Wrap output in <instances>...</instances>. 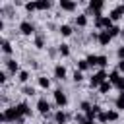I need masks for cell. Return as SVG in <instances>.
I'll list each match as a JSON object with an SVG mask.
<instances>
[{
  "label": "cell",
  "instance_id": "1",
  "mask_svg": "<svg viewBox=\"0 0 124 124\" xmlns=\"http://www.w3.org/2000/svg\"><path fill=\"white\" fill-rule=\"evenodd\" d=\"M17 118H21V116H19V112H17L16 107H10V108H6V110L0 114V120H2V122H16Z\"/></svg>",
  "mask_w": 124,
  "mask_h": 124
},
{
  "label": "cell",
  "instance_id": "2",
  "mask_svg": "<svg viewBox=\"0 0 124 124\" xmlns=\"http://www.w3.org/2000/svg\"><path fill=\"white\" fill-rule=\"evenodd\" d=\"M107 78H108L107 72H105V70H99L97 74H93V76L89 78V85H91V87H99L103 81H107Z\"/></svg>",
  "mask_w": 124,
  "mask_h": 124
},
{
  "label": "cell",
  "instance_id": "3",
  "mask_svg": "<svg viewBox=\"0 0 124 124\" xmlns=\"http://www.w3.org/2000/svg\"><path fill=\"white\" fill-rule=\"evenodd\" d=\"M54 103H56L58 107H66V105H68V97H66V93H64L62 89H56V91H54Z\"/></svg>",
  "mask_w": 124,
  "mask_h": 124
},
{
  "label": "cell",
  "instance_id": "4",
  "mask_svg": "<svg viewBox=\"0 0 124 124\" xmlns=\"http://www.w3.org/2000/svg\"><path fill=\"white\" fill-rule=\"evenodd\" d=\"M108 17H110L112 21H118V19H122V17H124V4H120V6L112 8V10H110V14H108Z\"/></svg>",
  "mask_w": 124,
  "mask_h": 124
},
{
  "label": "cell",
  "instance_id": "5",
  "mask_svg": "<svg viewBox=\"0 0 124 124\" xmlns=\"http://www.w3.org/2000/svg\"><path fill=\"white\" fill-rule=\"evenodd\" d=\"M37 110H39L41 114H45V116H46V114H48V110H50V103H48L45 97H41V99L37 101Z\"/></svg>",
  "mask_w": 124,
  "mask_h": 124
},
{
  "label": "cell",
  "instance_id": "6",
  "mask_svg": "<svg viewBox=\"0 0 124 124\" xmlns=\"http://www.w3.org/2000/svg\"><path fill=\"white\" fill-rule=\"evenodd\" d=\"M19 31H21L23 35H27V37H29V35H33V33H35V25H33L31 21H21V23H19Z\"/></svg>",
  "mask_w": 124,
  "mask_h": 124
},
{
  "label": "cell",
  "instance_id": "7",
  "mask_svg": "<svg viewBox=\"0 0 124 124\" xmlns=\"http://www.w3.org/2000/svg\"><path fill=\"white\" fill-rule=\"evenodd\" d=\"M6 68H8V72L12 74V76H16V72L19 74L21 70H19V64L14 60V58H10V60H6Z\"/></svg>",
  "mask_w": 124,
  "mask_h": 124
},
{
  "label": "cell",
  "instance_id": "8",
  "mask_svg": "<svg viewBox=\"0 0 124 124\" xmlns=\"http://www.w3.org/2000/svg\"><path fill=\"white\" fill-rule=\"evenodd\" d=\"M58 6H60V10H64V12H74L78 4H76V2H72V0H60V4H58Z\"/></svg>",
  "mask_w": 124,
  "mask_h": 124
},
{
  "label": "cell",
  "instance_id": "9",
  "mask_svg": "<svg viewBox=\"0 0 124 124\" xmlns=\"http://www.w3.org/2000/svg\"><path fill=\"white\" fill-rule=\"evenodd\" d=\"M103 6H105V4H103L101 0H91V2H89V10L93 12V16H95V14H101Z\"/></svg>",
  "mask_w": 124,
  "mask_h": 124
},
{
  "label": "cell",
  "instance_id": "10",
  "mask_svg": "<svg viewBox=\"0 0 124 124\" xmlns=\"http://www.w3.org/2000/svg\"><path fill=\"white\" fill-rule=\"evenodd\" d=\"M66 74H68V72H66V68H64L62 64H56V66H54V78H56V79H66Z\"/></svg>",
  "mask_w": 124,
  "mask_h": 124
},
{
  "label": "cell",
  "instance_id": "11",
  "mask_svg": "<svg viewBox=\"0 0 124 124\" xmlns=\"http://www.w3.org/2000/svg\"><path fill=\"white\" fill-rule=\"evenodd\" d=\"M68 122V114L64 110H56L54 112V124H66Z\"/></svg>",
  "mask_w": 124,
  "mask_h": 124
},
{
  "label": "cell",
  "instance_id": "12",
  "mask_svg": "<svg viewBox=\"0 0 124 124\" xmlns=\"http://www.w3.org/2000/svg\"><path fill=\"white\" fill-rule=\"evenodd\" d=\"M110 39H112V37L108 35V31H101V33H99V39H97V41H99V45H101V46H107V45L110 43Z\"/></svg>",
  "mask_w": 124,
  "mask_h": 124
},
{
  "label": "cell",
  "instance_id": "13",
  "mask_svg": "<svg viewBox=\"0 0 124 124\" xmlns=\"http://www.w3.org/2000/svg\"><path fill=\"white\" fill-rule=\"evenodd\" d=\"M16 108H17L19 116H29V114H31V108H29L27 103H19V105H16Z\"/></svg>",
  "mask_w": 124,
  "mask_h": 124
},
{
  "label": "cell",
  "instance_id": "14",
  "mask_svg": "<svg viewBox=\"0 0 124 124\" xmlns=\"http://www.w3.org/2000/svg\"><path fill=\"white\" fill-rule=\"evenodd\" d=\"M58 31H60V35H62V37H70V35L74 33L72 25H68V23H62V25L58 27Z\"/></svg>",
  "mask_w": 124,
  "mask_h": 124
},
{
  "label": "cell",
  "instance_id": "15",
  "mask_svg": "<svg viewBox=\"0 0 124 124\" xmlns=\"http://www.w3.org/2000/svg\"><path fill=\"white\" fill-rule=\"evenodd\" d=\"M74 23H76L78 27H85V25H87V16H85V14H79V16H76Z\"/></svg>",
  "mask_w": 124,
  "mask_h": 124
},
{
  "label": "cell",
  "instance_id": "16",
  "mask_svg": "<svg viewBox=\"0 0 124 124\" xmlns=\"http://www.w3.org/2000/svg\"><path fill=\"white\" fill-rule=\"evenodd\" d=\"M2 52L4 54H12L14 52V46H12V43L8 39H2Z\"/></svg>",
  "mask_w": 124,
  "mask_h": 124
},
{
  "label": "cell",
  "instance_id": "17",
  "mask_svg": "<svg viewBox=\"0 0 124 124\" xmlns=\"http://www.w3.org/2000/svg\"><path fill=\"white\" fill-rule=\"evenodd\" d=\"M110 89H112V83H110V81H103V83L99 85V93H101V95H107Z\"/></svg>",
  "mask_w": 124,
  "mask_h": 124
},
{
  "label": "cell",
  "instance_id": "18",
  "mask_svg": "<svg viewBox=\"0 0 124 124\" xmlns=\"http://www.w3.org/2000/svg\"><path fill=\"white\" fill-rule=\"evenodd\" d=\"M50 8H52L50 0H39L37 2V10H50Z\"/></svg>",
  "mask_w": 124,
  "mask_h": 124
},
{
  "label": "cell",
  "instance_id": "19",
  "mask_svg": "<svg viewBox=\"0 0 124 124\" xmlns=\"http://www.w3.org/2000/svg\"><path fill=\"white\" fill-rule=\"evenodd\" d=\"M35 46H37V48H43V46H45V35H43V33H37V35H35Z\"/></svg>",
  "mask_w": 124,
  "mask_h": 124
},
{
  "label": "cell",
  "instance_id": "20",
  "mask_svg": "<svg viewBox=\"0 0 124 124\" xmlns=\"http://www.w3.org/2000/svg\"><path fill=\"white\" fill-rule=\"evenodd\" d=\"M91 66H89V62H87V58H81V60H78V70L79 72H85V70H89Z\"/></svg>",
  "mask_w": 124,
  "mask_h": 124
},
{
  "label": "cell",
  "instance_id": "21",
  "mask_svg": "<svg viewBox=\"0 0 124 124\" xmlns=\"http://www.w3.org/2000/svg\"><path fill=\"white\" fill-rule=\"evenodd\" d=\"M114 105H116V108H118V110H124V91H120V95L116 97Z\"/></svg>",
  "mask_w": 124,
  "mask_h": 124
},
{
  "label": "cell",
  "instance_id": "22",
  "mask_svg": "<svg viewBox=\"0 0 124 124\" xmlns=\"http://www.w3.org/2000/svg\"><path fill=\"white\" fill-rule=\"evenodd\" d=\"M58 54L60 56H70V45H60L58 46Z\"/></svg>",
  "mask_w": 124,
  "mask_h": 124
},
{
  "label": "cell",
  "instance_id": "23",
  "mask_svg": "<svg viewBox=\"0 0 124 124\" xmlns=\"http://www.w3.org/2000/svg\"><path fill=\"white\" fill-rule=\"evenodd\" d=\"M17 79H19L21 83H27V81H29V72H27V70H21V72L17 74Z\"/></svg>",
  "mask_w": 124,
  "mask_h": 124
},
{
  "label": "cell",
  "instance_id": "24",
  "mask_svg": "<svg viewBox=\"0 0 124 124\" xmlns=\"http://www.w3.org/2000/svg\"><path fill=\"white\" fill-rule=\"evenodd\" d=\"M112 85L116 87V89H120V91H124V78L122 76H118L114 81H112Z\"/></svg>",
  "mask_w": 124,
  "mask_h": 124
},
{
  "label": "cell",
  "instance_id": "25",
  "mask_svg": "<svg viewBox=\"0 0 124 124\" xmlns=\"http://www.w3.org/2000/svg\"><path fill=\"white\" fill-rule=\"evenodd\" d=\"M39 85H41L43 89H48V87H50V79L45 78V76H41V78H39Z\"/></svg>",
  "mask_w": 124,
  "mask_h": 124
},
{
  "label": "cell",
  "instance_id": "26",
  "mask_svg": "<svg viewBox=\"0 0 124 124\" xmlns=\"http://www.w3.org/2000/svg\"><path fill=\"white\" fill-rule=\"evenodd\" d=\"M107 31H108V35H110V37L122 35V29H120V27H116V25H112V27H110V29H107Z\"/></svg>",
  "mask_w": 124,
  "mask_h": 124
},
{
  "label": "cell",
  "instance_id": "27",
  "mask_svg": "<svg viewBox=\"0 0 124 124\" xmlns=\"http://www.w3.org/2000/svg\"><path fill=\"white\" fill-rule=\"evenodd\" d=\"M107 116H108V122H116L118 120V110H107Z\"/></svg>",
  "mask_w": 124,
  "mask_h": 124
},
{
  "label": "cell",
  "instance_id": "28",
  "mask_svg": "<svg viewBox=\"0 0 124 124\" xmlns=\"http://www.w3.org/2000/svg\"><path fill=\"white\" fill-rule=\"evenodd\" d=\"M97 120H99L101 124H105V122H108V116H107V110H101V112L97 114Z\"/></svg>",
  "mask_w": 124,
  "mask_h": 124
},
{
  "label": "cell",
  "instance_id": "29",
  "mask_svg": "<svg viewBox=\"0 0 124 124\" xmlns=\"http://www.w3.org/2000/svg\"><path fill=\"white\" fill-rule=\"evenodd\" d=\"M107 64H108V58H107V56H99V58H97V66H101V68H105Z\"/></svg>",
  "mask_w": 124,
  "mask_h": 124
},
{
  "label": "cell",
  "instance_id": "30",
  "mask_svg": "<svg viewBox=\"0 0 124 124\" xmlns=\"http://www.w3.org/2000/svg\"><path fill=\"white\" fill-rule=\"evenodd\" d=\"M97 58H99L97 54H89V56H87V62H89V66H97Z\"/></svg>",
  "mask_w": 124,
  "mask_h": 124
},
{
  "label": "cell",
  "instance_id": "31",
  "mask_svg": "<svg viewBox=\"0 0 124 124\" xmlns=\"http://www.w3.org/2000/svg\"><path fill=\"white\" fill-rule=\"evenodd\" d=\"M23 95L33 97V95H35V89H33V87H29V85H25V87H23Z\"/></svg>",
  "mask_w": 124,
  "mask_h": 124
},
{
  "label": "cell",
  "instance_id": "32",
  "mask_svg": "<svg viewBox=\"0 0 124 124\" xmlns=\"http://www.w3.org/2000/svg\"><path fill=\"white\" fill-rule=\"evenodd\" d=\"M25 10H27V12H35V10H37V2H27V4H25Z\"/></svg>",
  "mask_w": 124,
  "mask_h": 124
},
{
  "label": "cell",
  "instance_id": "33",
  "mask_svg": "<svg viewBox=\"0 0 124 124\" xmlns=\"http://www.w3.org/2000/svg\"><path fill=\"white\" fill-rule=\"evenodd\" d=\"M81 79H83V72H79V70H76V72H74V81H78V83H79Z\"/></svg>",
  "mask_w": 124,
  "mask_h": 124
},
{
  "label": "cell",
  "instance_id": "34",
  "mask_svg": "<svg viewBox=\"0 0 124 124\" xmlns=\"http://www.w3.org/2000/svg\"><path fill=\"white\" fill-rule=\"evenodd\" d=\"M79 108H81V110H85V112H87V110H89V108H91V103H87V101H83V103H81V105H79Z\"/></svg>",
  "mask_w": 124,
  "mask_h": 124
},
{
  "label": "cell",
  "instance_id": "35",
  "mask_svg": "<svg viewBox=\"0 0 124 124\" xmlns=\"http://www.w3.org/2000/svg\"><path fill=\"white\" fill-rule=\"evenodd\" d=\"M116 56H118V60H124V46H118V50H116Z\"/></svg>",
  "mask_w": 124,
  "mask_h": 124
},
{
  "label": "cell",
  "instance_id": "36",
  "mask_svg": "<svg viewBox=\"0 0 124 124\" xmlns=\"http://www.w3.org/2000/svg\"><path fill=\"white\" fill-rule=\"evenodd\" d=\"M8 81V74L6 72H0V83H6Z\"/></svg>",
  "mask_w": 124,
  "mask_h": 124
},
{
  "label": "cell",
  "instance_id": "37",
  "mask_svg": "<svg viewBox=\"0 0 124 124\" xmlns=\"http://www.w3.org/2000/svg\"><path fill=\"white\" fill-rule=\"evenodd\" d=\"M83 120H85V116H83V114H76V122H78V124H81Z\"/></svg>",
  "mask_w": 124,
  "mask_h": 124
},
{
  "label": "cell",
  "instance_id": "38",
  "mask_svg": "<svg viewBox=\"0 0 124 124\" xmlns=\"http://www.w3.org/2000/svg\"><path fill=\"white\" fill-rule=\"evenodd\" d=\"M118 72H124V60H118Z\"/></svg>",
  "mask_w": 124,
  "mask_h": 124
},
{
  "label": "cell",
  "instance_id": "39",
  "mask_svg": "<svg viewBox=\"0 0 124 124\" xmlns=\"http://www.w3.org/2000/svg\"><path fill=\"white\" fill-rule=\"evenodd\" d=\"M56 52H58V50H56V48H48V54H50V56H52V58H54V56H56Z\"/></svg>",
  "mask_w": 124,
  "mask_h": 124
},
{
  "label": "cell",
  "instance_id": "40",
  "mask_svg": "<svg viewBox=\"0 0 124 124\" xmlns=\"http://www.w3.org/2000/svg\"><path fill=\"white\" fill-rule=\"evenodd\" d=\"M81 124H95V120H89V118H85V120H83Z\"/></svg>",
  "mask_w": 124,
  "mask_h": 124
},
{
  "label": "cell",
  "instance_id": "41",
  "mask_svg": "<svg viewBox=\"0 0 124 124\" xmlns=\"http://www.w3.org/2000/svg\"><path fill=\"white\" fill-rule=\"evenodd\" d=\"M122 37H124V27H122Z\"/></svg>",
  "mask_w": 124,
  "mask_h": 124
},
{
  "label": "cell",
  "instance_id": "42",
  "mask_svg": "<svg viewBox=\"0 0 124 124\" xmlns=\"http://www.w3.org/2000/svg\"><path fill=\"white\" fill-rule=\"evenodd\" d=\"M45 124H50V122H45Z\"/></svg>",
  "mask_w": 124,
  "mask_h": 124
}]
</instances>
